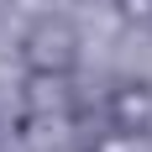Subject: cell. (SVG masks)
Returning <instances> with one entry per match:
<instances>
[{
  "label": "cell",
  "mask_w": 152,
  "mask_h": 152,
  "mask_svg": "<svg viewBox=\"0 0 152 152\" xmlns=\"http://www.w3.org/2000/svg\"><path fill=\"white\" fill-rule=\"evenodd\" d=\"M79 110L74 74H26L21 79V115H68Z\"/></svg>",
  "instance_id": "cell-4"
},
{
  "label": "cell",
  "mask_w": 152,
  "mask_h": 152,
  "mask_svg": "<svg viewBox=\"0 0 152 152\" xmlns=\"http://www.w3.org/2000/svg\"><path fill=\"white\" fill-rule=\"evenodd\" d=\"M105 126L121 142H147L152 137V84L147 79H121L105 100Z\"/></svg>",
  "instance_id": "cell-2"
},
{
  "label": "cell",
  "mask_w": 152,
  "mask_h": 152,
  "mask_svg": "<svg viewBox=\"0 0 152 152\" xmlns=\"http://www.w3.org/2000/svg\"><path fill=\"white\" fill-rule=\"evenodd\" d=\"M21 142L31 152H94V137L84 131V110H68V115H21Z\"/></svg>",
  "instance_id": "cell-3"
},
{
  "label": "cell",
  "mask_w": 152,
  "mask_h": 152,
  "mask_svg": "<svg viewBox=\"0 0 152 152\" xmlns=\"http://www.w3.org/2000/svg\"><path fill=\"white\" fill-rule=\"evenodd\" d=\"M110 11L121 16L131 31H152V0H110Z\"/></svg>",
  "instance_id": "cell-5"
},
{
  "label": "cell",
  "mask_w": 152,
  "mask_h": 152,
  "mask_svg": "<svg viewBox=\"0 0 152 152\" xmlns=\"http://www.w3.org/2000/svg\"><path fill=\"white\" fill-rule=\"evenodd\" d=\"M79 26L68 16H37L26 31H21V42H16V58L26 74H74L79 68Z\"/></svg>",
  "instance_id": "cell-1"
}]
</instances>
